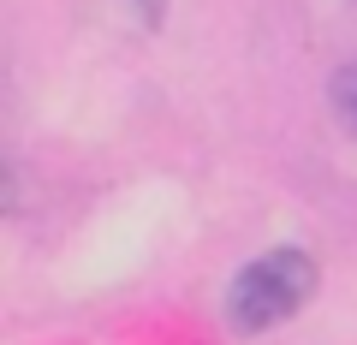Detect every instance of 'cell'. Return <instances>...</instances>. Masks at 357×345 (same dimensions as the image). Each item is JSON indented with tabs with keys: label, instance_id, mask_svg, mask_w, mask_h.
I'll return each instance as SVG.
<instances>
[{
	"label": "cell",
	"instance_id": "cell-1",
	"mask_svg": "<svg viewBox=\"0 0 357 345\" xmlns=\"http://www.w3.org/2000/svg\"><path fill=\"white\" fill-rule=\"evenodd\" d=\"M310 292H316V262H310L304 250H292V244L262 250L256 262H244L238 280H232L227 321L238 333H268V328H280V321H292L298 309L310 304Z\"/></svg>",
	"mask_w": 357,
	"mask_h": 345
},
{
	"label": "cell",
	"instance_id": "cell-3",
	"mask_svg": "<svg viewBox=\"0 0 357 345\" xmlns=\"http://www.w3.org/2000/svg\"><path fill=\"white\" fill-rule=\"evenodd\" d=\"M119 6L131 13V24H137V30H155V24H161V13H167V0H119Z\"/></svg>",
	"mask_w": 357,
	"mask_h": 345
},
{
	"label": "cell",
	"instance_id": "cell-2",
	"mask_svg": "<svg viewBox=\"0 0 357 345\" xmlns=\"http://www.w3.org/2000/svg\"><path fill=\"white\" fill-rule=\"evenodd\" d=\"M328 95H333V114L345 119V131H357V60H351V66H340V72H333Z\"/></svg>",
	"mask_w": 357,
	"mask_h": 345
}]
</instances>
